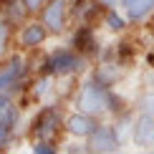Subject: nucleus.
Listing matches in <instances>:
<instances>
[{"mask_svg": "<svg viewBox=\"0 0 154 154\" xmlns=\"http://www.w3.org/2000/svg\"><path fill=\"white\" fill-rule=\"evenodd\" d=\"M73 106L79 111L94 114V116H106V114H119L124 104L116 99V94L111 91V86L101 83L96 76H88L79 86L76 96H73Z\"/></svg>", "mask_w": 154, "mask_h": 154, "instance_id": "1", "label": "nucleus"}, {"mask_svg": "<svg viewBox=\"0 0 154 154\" xmlns=\"http://www.w3.org/2000/svg\"><path fill=\"white\" fill-rule=\"evenodd\" d=\"M43 71L53 79H71V76L86 71V56L73 48H58L43 61Z\"/></svg>", "mask_w": 154, "mask_h": 154, "instance_id": "2", "label": "nucleus"}, {"mask_svg": "<svg viewBox=\"0 0 154 154\" xmlns=\"http://www.w3.org/2000/svg\"><path fill=\"white\" fill-rule=\"evenodd\" d=\"M28 73H30V66H28L25 51H18V53L8 56L5 61H0V94H15L25 83Z\"/></svg>", "mask_w": 154, "mask_h": 154, "instance_id": "3", "label": "nucleus"}, {"mask_svg": "<svg viewBox=\"0 0 154 154\" xmlns=\"http://www.w3.org/2000/svg\"><path fill=\"white\" fill-rule=\"evenodd\" d=\"M86 144H88V152L94 154H111L124 149V139H121L116 124H109V121H101L96 126V131L86 139Z\"/></svg>", "mask_w": 154, "mask_h": 154, "instance_id": "4", "label": "nucleus"}, {"mask_svg": "<svg viewBox=\"0 0 154 154\" xmlns=\"http://www.w3.org/2000/svg\"><path fill=\"white\" fill-rule=\"evenodd\" d=\"M48 38H51V33H48L46 23L41 20V15H30L28 20L18 28V33H15L18 48L25 51V53H28V51H38Z\"/></svg>", "mask_w": 154, "mask_h": 154, "instance_id": "5", "label": "nucleus"}, {"mask_svg": "<svg viewBox=\"0 0 154 154\" xmlns=\"http://www.w3.org/2000/svg\"><path fill=\"white\" fill-rule=\"evenodd\" d=\"M71 0H48L46 5L41 8V20L46 23V28H48V33L51 38H58L66 33V28H68V10H71Z\"/></svg>", "mask_w": 154, "mask_h": 154, "instance_id": "6", "label": "nucleus"}, {"mask_svg": "<svg viewBox=\"0 0 154 154\" xmlns=\"http://www.w3.org/2000/svg\"><path fill=\"white\" fill-rule=\"evenodd\" d=\"M101 124V116H94L88 111H71L68 116H63V131L71 139H88L96 131V126Z\"/></svg>", "mask_w": 154, "mask_h": 154, "instance_id": "7", "label": "nucleus"}, {"mask_svg": "<svg viewBox=\"0 0 154 154\" xmlns=\"http://www.w3.org/2000/svg\"><path fill=\"white\" fill-rule=\"evenodd\" d=\"M63 129V114L58 111L56 106H46L35 119V126H33V137L35 139H51L56 142V137L61 134Z\"/></svg>", "mask_w": 154, "mask_h": 154, "instance_id": "8", "label": "nucleus"}, {"mask_svg": "<svg viewBox=\"0 0 154 154\" xmlns=\"http://www.w3.org/2000/svg\"><path fill=\"white\" fill-rule=\"evenodd\" d=\"M18 121H20V106L10 101L0 114V149H8L10 142L18 134Z\"/></svg>", "mask_w": 154, "mask_h": 154, "instance_id": "9", "label": "nucleus"}, {"mask_svg": "<svg viewBox=\"0 0 154 154\" xmlns=\"http://www.w3.org/2000/svg\"><path fill=\"white\" fill-rule=\"evenodd\" d=\"M131 142L142 149H154V119L137 114L131 124Z\"/></svg>", "mask_w": 154, "mask_h": 154, "instance_id": "10", "label": "nucleus"}, {"mask_svg": "<svg viewBox=\"0 0 154 154\" xmlns=\"http://www.w3.org/2000/svg\"><path fill=\"white\" fill-rule=\"evenodd\" d=\"M121 10H124V15L129 18L131 25H139L154 15V0H129Z\"/></svg>", "mask_w": 154, "mask_h": 154, "instance_id": "11", "label": "nucleus"}, {"mask_svg": "<svg viewBox=\"0 0 154 154\" xmlns=\"http://www.w3.org/2000/svg\"><path fill=\"white\" fill-rule=\"evenodd\" d=\"M104 25L111 30V33H124L131 23H129V18H126V15H121L119 8H106L104 10Z\"/></svg>", "mask_w": 154, "mask_h": 154, "instance_id": "12", "label": "nucleus"}, {"mask_svg": "<svg viewBox=\"0 0 154 154\" xmlns=\"http://www.w3.org/2000/svg\"><path fill=\"white\" fill-rule=\"evenodd\" d=\"M10 43H13V23L5 15H0V61L10 56Z\"/></svg>", "mask_w": 154, "mask_h": 154, "instance_id": "13", "label": "nucleus"}, {"mask_svg": "<svg viewBox=\"0 0 154 154\" xmlns=\"http://www.w3.org/2000/svg\"><path fill=\"white\" fill-rule=\"evenodd\" d=\"M51 91H53V76H51V73L38 76L35 83H33V96H35V99H46Z\"/></svg>", "mask_w": 154, "mask_h": 154, "instance_id": "14", "label": "nucleus"}, {"mask_svg": "<svg viewBox=\"0 0 154 154\" xmlns=\"http://www.w3.org/2000/svg\"><path fill=\"white\" fill-rule=\"evenodd\" d=\"M137 114H144V116L154 119V88L149 94H142L137 101Z\"/></svg>", "mask_w": 154, "mask_h": 154, "instance_id": "15", "label": "nucleus"}, {"mask_svg": "<svg viewBox=\"0 0 154 154\" xmlns=\"http://www.w3.org/2000/svg\"><path fill=\"white\" fill-rule=\"evenodd\" d=\"M33 154H58V144L51 142V139H33V146H30Z\"/></svg>", "mask_w": 154, "mask_h": 154, "instance_id": "16", "label": "nucleus"}, {"mask_svg": "<svg viewBox=\"0 0 154 154\" xmlns=\"http://www.w3.org/2000/svg\"><path fill=\"white\" fill-rule=\"evenodd\" d=\"M23 3H25V8H28L30 15H38V13H41V8L48 3V0H23Z\"/></svg>", "mask_w": 154, "mask_h": 154, "instance_id": "17", "label": "nucleus"}, {"mask_svg": "<svg viewBox=\"0 0 154 154\" xmlns=\"http://www.w3.org/2000/svg\"><path fill=\"white\" fill-rule=\"evenodd\" d=\"M96 5H99L101 10H106V8H119V0H94Z\"/></svg>", "mask_w": 154, "mask_h": 154, "instance_id": "18", "label": "nucleus"}, {"mask_svg": "<svg viewBox=\"0 0 154 154\" xmlns=\"http://www.w3.org/2000/svg\"><path fill=\"white\" fill-rule=\"evenodd\" d=\"M152 88H154V81H152Z\"/></svg>", "mask_w": 154, "mask_h": 154, "instance_id": "19", "label": "nucleus"}]
</instances>
